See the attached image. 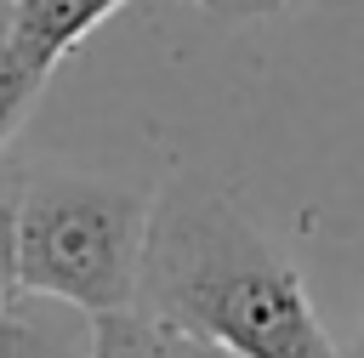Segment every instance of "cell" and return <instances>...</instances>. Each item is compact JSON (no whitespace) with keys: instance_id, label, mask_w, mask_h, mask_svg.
<instances>
[{"instance_id":"cell-1","label":"cell","mask_w":364,"mask_h":358,"mask_svg":"<svg viewBox=\"0 0 364 358\" xmlns=\"http://www.w3.org/2000/svg\"><path fill=\"white\" fill-rule=\"evenodd\" d=\"M136 307L228 358H341L301 273L199 176L171 182L148 210Z\"/></svg>"},{"instance_id":"cell-2","label":"cell","mask_w":364,"mask_h":358,"mask_svg":"<svg viewBox=\"0 0 364 358\" xmlns=\"http://www.w3.org/2000/svg\"><path fill=\"white\" fill-rule=\"evenodd\" d=\"M148 199L97 176L46 170L17 182V290L57 295L80 313L136 307Z\"/></svg>"},{"instance_id":"cell-3","label":"cell","mask_w":364,"mask_h":358,"mask_svg":"<svg viewBox=\"0 0 364 358\" xmlns=\"http://www.w3.org/2000/svg\"><path fill=\"white\" fill-rule=\"evenodd\" d=\"M85 352H91V313L40 290H11L0 301V358H85Z\"/></svg>"},{"instance_id":"cell-4","label":"cell","mask_w":364,"mask_h":358,"mask_svg":"<svg viewBox=\"0 0 364 358\" xmlns=\"http://www.w3.org/2000/svg\"><path fill=\"white\" fill-rule=\"evenodd\" d=\"M125 0H17V40L51 74L97 23H108Z\"/></svg>"},{"instance_id":"cell-5","label":"cell","mask_w":364,"mask_h":358,"mask_svg":"<svg viewBox=\"0 0 364 358\" xmlns=\"http://www.w3.org/2000/svg\"><path fill=\"white\" fill-rule=\"evenodd\" d=\"M85 358H228V352L148 318L142 307H119V313L91 318V352Z\"/></svg>"},{"instance_id":"cell-6","label":"cell","mask_w":364,"mask_h":358,"mask_svg":"<svg viewBox=\"0 0 364 358\" xmlns=\"http://www.w3.org/2000/svg\"><path fill=\"white\" fill-rule=\"evenodd\" d=\"M46 80L51 74L17 40V0H0V165H6V148L23 131V119H28V108H34Z\"/></svg>"},{"instance_id":"cell-7","label":"cell","mask_w":364,"mask_h":358,"mask_svg":"<svg viewBox=\"0 0 364 358\" xmlns=\"http://www.w3.org/2000/svg\"><path fill=\"white\" fill-rule=\"evenodd\" d=\"M17 290V176L0 165V301Z\"/></svg>"},{"instance_id":"cell-8","label":"cell","mask_w":364,"mask_h":358,"mask_svg":"<svg viewBox=\"0 0 364 358\" xmlns=\"http://www.w3.org/2000/svg\"><path fill=\"white\" fill-rule=\"evenodd\" d=\"M193 6H205V11L222 17V23H262V17L296 11V6H307V0H193Z\"/></svg>"},{"instance_id":"cell-9","label":"cell","mask_w":364,"mask_h":358,"mask_svg":"<svg viewBox=\"0 0 364 358\" xmlns=\"http://www.w3.org/2000/svg\"><path fill=\"white\" fill-rule=\"evenodd\" d=\"M341 358H364V324H358V335H353V347H347Z\"/></svg>"}]
</instances>
